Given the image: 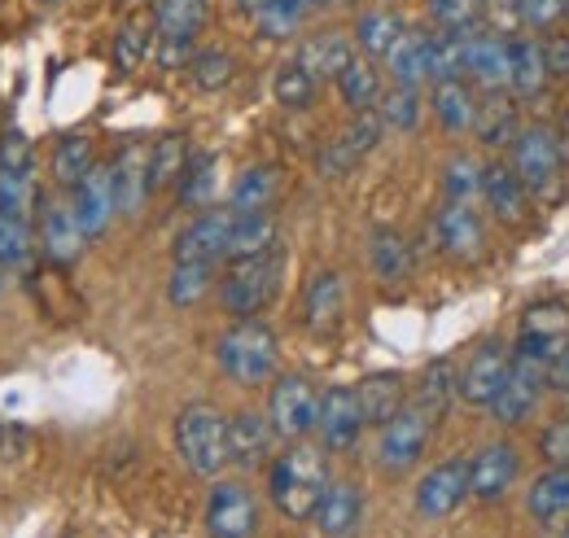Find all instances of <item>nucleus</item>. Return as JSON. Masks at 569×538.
<instances>
[{
	"label": "nucleus",
	"instance_id": "1",
	"mask_svg": "<svg viewBox=\"0 0 569 538\" xmlns=\"http://www.w3.org/2000/svg\"><path fill=\"white\" fill-rule=\"evenodd\" d=\"M329 490V465H325V447H307V442H289V451L272 456L268 465V495L272 508L284 521H311L320 499Z\"/></svg>",
	"mask_w": 569,
	"mask_h": 538
},
{
	"label": "nucleus",
	"instance_id": "2",
	"mask_svg": "<svg viewBox=\"0 0 569 538\" xmlns=\"http://www.w3.org/2000/svg\"><path fill=\"white\" fill-rule=\"evenodd\" d=\"M214 359H219V372L232 381V386H268L277 377V359H281V341L272 333L268 320L259 316H246V320H232L223 337L214 341Z\"/></svg>",
	"mask_w": 569,
	"mask_h": 538
},
{
	"label": "nucleus",
	"instance_id": "3",
	"mask_svg": "<svg viewBox=\"0 0 569 538\" xmlns=\"http://www.w3.org/2000/svg\"><path fill=\"white\" fill-rule=\"evenodd\" d=\"M176 451L184 469L198 477H219L228 469V416L211 404H189L176 416Z\"/></svg>",
	"mask_w": 569,
	"mask_h": 538
},
{
	"label": "nucleus",
	"instance_id": "4",
	"mask_svg": "<svg viewBox=\"0 0 569 538\" xmlns=\"http://www.w3.org/2000/svg\"><path fill=\"white\" fill-rule=\"evenodd\" d=\"M569 350V302L561 298H539L521 311L517 337H512V359H526L535 368H552Z\"/></svg>",
	"mask_w": 569,
	"mask_h": 538
},
{
	"label": "nucleus",
	"instance_id": "5",
	"mask_svg": "<svg viewBox=\"0 0 569 538\" xmlns=\"http://www.w3.org/2000/svg\"><path fill=\"white\" fill-rule=\"evenodd\" d=\"M281 289V250L254 255V259H232L219 280V302L232 320L259 316Z\"/></svg>",
	"mask_w": 569,
	"mask_h": 538
},
{
	"label": "nucleus",
	"instance_id": "6",
	"mask_svg": "<svg viewBox=\"0 0 569 538\" xmlns=\"http://www.w3.org/2000/svg\"><path fill=\"white\" fill-rule=\"evenodd\" d=\"M508 167L521 176L530 198H548L557 176H561V167H566V145H561L557 128H548V123L521 128L517 140L508 145Z\"/></svg>",
	"mask_w": 569,
	"mask_h": 538
},
{
	"label": "nucleus",
	"instance_id": "7",
	"mask_svg": "<svg viewBox=\"0 0 569 538\" xmlns=\"http://www.w3.org/2000/svg\"><path fill=\"white\" fill-rule=\"evenodd\" d=\"M433 425H438V416L426 411L417 399L403 404L381 425V434H377V465L386 472H408L426 456L429 438H433Z\"/></svg>",
	"mask_w": 569,
	"mask_h": 538
},
{
	"label": "nucleus",
	"instance_id": "8",
	"mask_svg": "<svg viewBox=\"0 0 569 538\" xmlns=\"http://www.w3.org/2000/svg\"><path fill=\"white\" fill-rule=\"evenodd\" d=\"M268 420L284 442H302L307 434H316L320 420V390L307 377H277L272 395H268Z\"/></svg>",
	"mask_w": 569,
	"mask_h": 538
},
{
	"label": "nucleus",
	"instance_id": "9",
	"mask_svg": "<svg viewBox=\"0 0 569 538\" xmlns=\"http://www.w3.org/2000/svg\"><path fill=\"white\" fill-rule=\"evenodd\" d=\"M202 521H207V535L211 538H254V530H259V504H254L250 486L237 481V477H214Z\"/></svg>",
	"mask_w": 569,
	"mask_h": 538
},
{
	"label": "nucleus",
	"instance_id": "10",
	"mask_svg": "<svg viewBox=\"0 0 569 538\" xmlns=\"http://www.w3.org/2000/svg\"><path fill=\"white\" fill-rule=\"evenodd\" d=\"M465 499H469V456H447V460H438V465L417 481V490H412V504H417V512H421L426 521L451 517Z\"/></svg>",
	"mask_w": 569,
	"mask_h": 538
},
{
	"label": "nucleus",
	"instance_id": "11",
	"mask_svg": "<svg viewBox=\"0 0 569 538\" xmlns=\"http://www.w3.org/2000/svg\"><path fill=\"white\" fill-rule=\"evenodd\" d=\"M517 477H521V451L512 442H503V438L499 442H482L469 456V499L499 504V499H508Z\"/></svg>",
	"mask_w": 569,
	"mask_h": 538
},
{
	"label": "nucleus",
	"instance_id": "12",
	"mask_svg": "<svg viewBox=\"0 0 569 538\" xmlns=\"http://www.w3.org/2000/svg\"><path fill=\"white\" fill-rule=\"evenodd\" d=\"M438 250L456 263H478L487 255V223L473 210V202H442L433 215Z\"/></svg>",
	"mask_w": 569,
	"mask_h": 538
},
{
	"label": "nucleus",
	"instance_id": "13",
	"mask_svg": "<svg viewBox=\"0 0 569 538\" xmlns=\"http://www.w3.org/2000/svg\"><path fill=\"white\" fill-rule=\"evenodd\" d=\"M512 372V346H503L496 337H487L482 346H473V355L460 363V404L491 407L499 386Z\"/></svg>",
	"mask_w": 569,
	"mask_h": 538
},
{
	"label": "nucleus",
	"instance_id": "14",
	"mask_svg": "<svg viewBox=\"0 0 569 538\" xmlns=\"http://www.w3.org/2000/svg\"><path fill=\"white\" fill-rule=\"evenodd\" d=\"M508 70H512V40L491 27H473L465 31V79L482 92L508 88Z\"/></svg>",
	"mask_w": 569,
	"mask_h": 538
},
{
	"label": "nucleus",
	"instance_id": "15",
	"mask_svg": "<svg viewBox=\"0 0 569 538\" xmlns=\"http://www.w3.org/2000/svg\"><path fill=\"white\" fill-rule=\"evenodd\" d=\"M543 395H548V372L535 368V363H526V359H512V372H508V381L499 386V395L491 399L487 411L496 416V425L517 429V425H526V420L539 411Z\"/></svg>",
	"mask_w": 569,
	"mask_h": 538
},
{
	"label": "nucleus",
	"instance_id": "16",
	"mask_svg": "<svg viewBox=\"0 0 569 538\" xmlns=\"http://www.w3.org/2000/svg\"><path fill=\"white\" fill-rule=\"evenodd\" d=\"M36 246H40V255H44L49 263H58V268H71L74 259L83 255L88 237H83V228H79V219H74L71 202H62V198H40Z\"/></svg>",
	"mask_w": 569,
	"mask_h": 538
},
{
	"label": "nucleus",
	"instance_id": "17",
	"mask_svg": "<svg viewBox=\"0 0 569 538\" xmlns=\"http://www.w3.org/2000/svg\"><path fill=\"white\" fill-rule=\"evenodd\" d=\"M363 407H359L356 386H333L320 395V420H316V434H320V447L325 451H351L363 434Z\"/></svg>",
	"mask_w": 569,
	"mask_h": 538
},
{
	"label": "nucleus",
	"instance_id": "18",
	"mask_svg": "<svg viewBox=\"0 0 569 538\" xmlns=\"http://www.w3.org/2000/svg\"><path fill=\"white\" fill-rule=\"evenodd\" d=\"M228 232H232V210L207 206L176 237V263H219V259H228Z\"/></svg>",
	"mask_w": 569,
	"mask_h": 538
},
{
	"label": "nucleus",
	"instance_id": "19",
	"mask_svg": "<svg viewBox=\"0 0 569 538\" xmlns=\"http://www.w3.org/2000/svg\"><path fill=\"white\" fill-rule=\"evenodd\" d=\"M272 447H277V429L268 420V411H232L228 416V465L241 472L272 465Z\"/></svg>",
	"mask_w": 569,
	"mask_h": 538
},
{
	"label": "nucleus",
	"instance_id": "20",
	"mask_svg": "<svg viewBox=\"0 0 569 538\" xmlns=\"http://www.w3.org/2000/svg\"><path fill=\"white\" fill-rule=\"evenodd\" d=\"M347 320V280L342 271H316L302 289V325L316 337H329Z\"/></svg>",
	"mask_w": 569,
	"mask_h": 538
},
{
	"label": "nucleus",
	"instance_id": "21",
	"mask_svg": "<svg viewBox=\"0 0 569 538\" xmlns=\"http://www.w3.org/2000/svg\"><path fill=\"white\" fill-rule=\"evenodd\" d=\"M71 210L83 228V237H101L110 228V219L119 215V202H114V180H110V167H92L79 185L71 189Z\"/></svg>",
	"mask_w": 569,
	"mask_h": 538
},
{
	"label": "nucleus",
	"instance_id": "22",
	"mask_svg": "<svg viewBox=\"0 0 569 538\" xmlns=\"http://www.w3.org/2000/svg\"><path fill=\"white\" fill-rule=\"evenodd\" d=\"M482 202L503 228H517L530 215V189L508 162H482Z\"/></svg>",
	"mask_w": 569,
	"mask_h": 538
},
{
	"label": "nucleus",
	"instance_id": "23",
	"mask_svg": "<svg viewBox=\"0 0 569 538\" xmlns=\"http://www.w3.org/2000/svg\"><path fill=\"white\" fill-rule=\"evenodd\" d=\"M521 132V106L508 88L499 92H482L478 97V110H473V136L487 145V149H508Z\"/></svg>",
	"mask_w": 569,
	"mask_h": 538
},
{
	"label": "nucleus",
	"instance_id": "24",
	"mask_svg": "<svg viewBox=\"0 0 569 538\" xmlns=\"http://www.w3.org/2000/svg\"><path fill=\"white\" fill-rule=\"evenodd\" d=\"M110 180H114V202L119 215H141L149 198V145H123L119 158L110 162Z\"/></svg>",
	"mask_w": 569,
	"mask_h": 538
},
{
	"label": "nucleus",
	"instance_id": "25",
	"mask_svg": "<svg viewBox=\"0 0 569 538\" xmlns=\"http://www.w3.org/2000/svg\"><path fill=\"white\" fill-rule=\"evenodd\" d=\"M552 74L543 62V40L539 36H517L512 40V70H508V92L517 101H539L548 92Z\"/></svg>",
	"mask_w": 569,
	"mask_h": 538
},
{
	"label": "nucleus",
	"instance_id": "26",
	"mask_svg": "<svg viewBox=\"0 0 569 538\" xmlns=\"http://www.w3.org/2000/svg\"><path fill=\"white\" fill-rule=\"evenodd\" d=\"M368 268L381 285H403L412 268H417V255H412V241L399 232V228H372L368 237Z\"/></svg>",
	"mask_w": 569,
	"mask_h": 538
},
{
	"label": "nucleus",
	"instance_id": "27",
	"mask_svg": "<svg viewBox=\"0 0 569 538\" xmlns=\"http://www.w3.org/2000/svg\"><path fill=\"white\" fill-rule=\"evenodd\" d=\"M351 58H356V40L347 31H316V36H307L298 44L293 62L302 70H311L316 79H338L342 70L351 67Z\"/></svg>",
	"mask_w": 569,
	"mask_h": 538
},
{
	"label": "nucleus",
	"instance_id": "28",
	"mask_svg": "<svg viewBox=\"0 0 569 538\" xmlns=\"http://www.w3.org/2000/svg\"><path fill=\"white\" fill-rule=\"evenodd\" d=\"M359 517H363V495H359L356 481H329V490H325V499H320L311 521L320 526L325 538H351Z\"/></svg>",
	"mask_w": 569,
	"mask_h": 538
},
{
	"label": "nucleus",
	"instance_id": "29",
	"mask_svg": "<svg viewBox=\"0 0 569 538\" xmlns=\"http://www.w3.org/2000/svg\"><path fill=\"white\" fill-rule=\"evenodd\" d=\"M359 407H363V425L381 429L399 407L408 404V377L403 372H372L356 386Z\"/></svg>",
	"mask_w": 569,
	"mask_h": 538
},
{
	"label": "nucleus",
	"instance_id": "30",
	"mask_svg": "<svg viewBox=\"0 0 569 538\" xmlns=\"http://www.w3.org/2000/svg\"><path fill=\"white\" fill-rule=\"evenodd\" d=\"M433 119L442 123V132L460 136V132H473V110H478V92L469 79H442L433 83Z\"/></svg>",
	"mask_w": 569,
	"mask_h": 538
},
{
	"label": "nucleus",
	"instance_id": "31",
	"mask_svg": "<svg viewBox=\"0 0 569 538\" xmlns=\"http://www.w3.org/2000/svg\"><path fill=\"white\" fill-rule=\"evenodd\" d=\"M526 512H530L539 526L566 521L569 517V465L543 469L530 481V490H526Z\"/></svg>",
	"mask_w": 569,
	"mask_h": 538
},
{
	"label": "nucleus",
	"instance_id": "32",
	"mask_svg": "<svg viewBox=\"0 0 569 538\" xmlns=\"http://www.w3.org/2000/svg\"><path fill=\"white\" fill-rule=\"evenodd\" d=\"M277 250V215L272 210H254V215H237L232 210V232H228V263L232 259H254Z\"/></svg>",
	"mask_w": 569,
	"mask_h": 538
},
{
	"label": "nucleus",
	"instance_id": "33",
	"mask_svg": "<svg viewBox=\"0 0 569 538\" xmlns=\"http://www.w3.org/2000/svg\"><path fill=\"white\" fill-rule=\"evenodd\" d=\"M211 18V0H153L158 40H198Z\"/></svg>",
	"mask_w": 569,
	"mask_h": 538
},
{
	"label": "nucleus",
	"instance_id": "34",
	"mask_svg": "<svg viewBox=\"0 0 569 538\" xmlns=\"http://www.w3.org/2000/svg\"><path fill=\"white\" fill-rule=\"evenodd\" d=\"M386 70H390L395 83H403V88H421V83L429 79V31H412V27H408V31L390 44Z\"/></svg>",
	"mask_w": 569,
	"mask_h": 538
},
{
	"label": "nucleus",
	"instance_id": "35",
	"mask_svg": "<svg viewBox=\"0 0 569 538\" xmlns=\"http://www.w3.org/2000/svg\"><path fill=\"white\" fill-rule=\"evenodd\" d=\"M281 193V171L277 167H246L228 193V210L237 215H254V210H272Z\"/></svg>",
	"mask_w": 569,
	"mask_h": 538
},
{
	"label": "nucleus",
	"instance_id": "36",
	"mask_svg": "<svg viewBox=\"0 0 569 538\" xmlns=\"http://www.w3.org/2000/svg\"><path fill=\"white\" fill-rule=\"evenodd\" d=\"M403 31H408V22H403L395 9H363L356 18L351 40H356V53H363V58H386L390 44H395Z\"/></svg>",
	"mask_w": 569,
	"mask_h": 538
},
{
	"label": "nucleus",
	"instance_id": "37",
	"mask_svg": "<svg viewBox=\"0 0 569 538\" xmlns=\"http://www.w3.org/2000/svg\"><path fill=\"white\" fill-rule=\"evenodd\" d=\"M338 92H342V101L351 106V114H368V110H377V106H381V92H386L377 62H372V58H363V53H356V58H351V67L338 74Z\"/></svg>",
	"mask_w": 569,
	"mask_h": 538
},
{
	"label": "nucleus",
	"instance_id": "38",
	"mask_svg": "<svg viewBox=\"0 0 569 538\" xmlns=\"http://www.w3.org/2000/svg\"><path fill=\"white\" fill-rule=\"evenodd\" d=\"M189 140L180 132H167L158 136L153 145H149V193H162V189H176L180 185V176H184V167H189Z\"/></svg>",
	"mask_w": 569,
	"mask_h": 538
},
{
	"label": "nucleus",
	"instance_id": "39",
	"mask_svg": "<svg viewBox=\"0 0 569 538\" xmlns=\"http://www.w3.org/2000/svg\"><path fill=\"white\" fill-rule=\"evenodd\" d=\"M456 399H460V363L456 359H433V363H426V372L417 381V404L426 407V411H433V416H442Z\"/></svg>",
	"mask_w": 569,
	"mask_h": 538
},
{
	"label": "nucleus",
	"instance_id": "40",
	"mask_svg": "<svg viewBox=\"0 0 569 538\" xmlns=\"http://www.w3.org/2000/svg\"><path fill=\"white\" fill-rule=\"evenodd\" d=\"M36 232L27 219L18 215H4L0 210V268L4 271H31V259H36Z\"/></svg>",
	"mask_w": 569,
	"mask_h": 538
},
{
	"label": "nucleus",
	"instance_id": "41",
	"mask_svg": "<svg viewBox=\"0 0 569 538\" xmlns=\"http://www.w3.org/2000/svg\"><path fill=\"white\" fill-rule=\"evenodd\" d=\"M214 285V263H171L167 276V302L171 307H198Z\"/></svg>",
	"mask_w": 569,
	"mask_h": 538
},
{
	"label": "nucleus",
	"instance_id": "42",
	"mask_svg": "<svg viewBox=\"0 0 569 538\" xmlns=\"http://www.w3.org/2000/svg\"><path fill=\"white\" fill-rule=\"evenodd\" d=\"M92 167H97V149H92L88 136L71 132L58 140V149H53V176H58L62 189H74Z\"/></svg>",
	"mask_w": 569,
	"mask_h": 538
},
{
	"label": "nucleus",
	"instance_id": "43",
	"mask_svg": "<svg viewBox=\"0 0 569 538\" xmlns=\"http://www.w3.org/2000/svg\"><path fill=\"white\" fill-rule=\"evenodd\" d=\"M316 88H320V79L311 70H302L298 62H281L277 74H272V97H277L281 110H311Z\"/></svg>",
	"mask_w": 569,
	"mask_h": 538
},
{
	"label": "nucleus",
	"instance_id": "44",
	"mask_svg": "<svg viewBox=\"0 0 569 538\" xmlns=\"http://www.w3.org/2000/svg\"><path fill=\"white\" fill-rule=\"evenodd\" d=\"M307 18V0H263L254 13V31L263 40H293Z\"/></svg>",
	"mask_w": 569,
	"mask_h": 538
},
{
	"label": "nucleus",
	"instance_id": "45",
	"mask_svg": "<svg viewBox=\"0 0 569 538\" xmlns=\"http://www.w3.org/2000/svg\"><path fill=\"white\" fill-rule=\"evenodd\" d=\"M442 193L447 202H478L482 198V162L473 153H456L442 162Z\"/></svg>",
	"mask_w": 569,
	"mask_h": 538
},
{
	"label": "nucleus",
	"instance_id": "46",
	"mask_svg": "<svg viewBox=\"0 0 569 538\" xmlns=\"http://www.w3.org/2000/svg\"><path fill=\"white\" fill-rule=\"evenodd\" d=\"M465 79V31H429V83Z\"/></svg>",
	"mask_w": 569,
	"mask_h": 538
},
{
	"label": "nucleus",
	"instance_id": "47",
	"mask_svg": "<svg viewBox=\"0 0 569 538\" xmlns=\"http://www.w3.org/2000/svg\"><path fill=\"white\" fill-rule=\"evenodd\" d=\"M377 114H381L386 128H395V132H412V128L421 123V114H426V106H421V88H403V83L386 88Z\"/></svg>",
	"mask_w": 569,
	"mask_h": 538
},
{
	"label": "nucleus",
	"instance_id": "48",
	"mask_svg": "<svg viewBox=\"0 0 569 538\" xmlns=\"http://www.w3.org/2000/svg\"><path fill=\"white\" fill-rule=\"evenodd\" d=\"M189 79L198 92H223L237 79V58L228 49H198L189 62Z\"/></svg>",
	"mask_w": 569,
	"mask_h": 538
},
{
	"label": "nucleus",
	"instance_id": "49",
	"mask_svg": "<svg viewBox=\"0 0 569 538\" xmlns=\"http://www.w3.org/2000/svg\"><path fill=\"white\" fill-rule=\"evenodd\" d=\"M214 153H189V167L180 176V206L189 210H207L214 198Z\"/></svg>",
	"mask_w": 569,
	"mask_h": 538
},
{
	"label": "nucleus",
	"instance_id": "50",
	"mask_svg": "<svg viewBox=\"0 0 569 538\" xmlns=\"http://www.w3.org/2000/svg\"><path fill=\"white\" fill-rule=\"evenodd\" d=\"M426 9L438 31H473L482 27L491 0H426Z\"/></svg>",
	"mask_w": 569,
	"mask_h": 538
},
{
	"label": "nucleus",
	"instance_id": "51",
	"mask_svg": "<svg viewBox=\"0 0 569 538\" xmlns=\"http://www.w3.org/2000/svg\"><path fill=\"white\" fill-rule=\"evenodd\" d=\"M110 58H114V70H119V74L141 70V62L149 58V22H141V18L123 22V27L114 31V49H110Z\"/></svg>",
	"mask_w": 569,
	"mask_h": 538
},
{
	"label": "nucleus",
	"instance_id": "52",
	"mask_svg": "<svg viewBox=\"0 0 569 538\" xmlns=\"http://www.w3.org/2000/svg\"><path fill=\"white\" fill-rule=\"evenodd\" d=\"M40 206L36 193V171H0V210L27 219Z\"/></svg>",
	"mask_w": 569,
	"mask_h": 538
},
{
	"label": "nucleus",
	"instance_id": "53",
	"mask_svg": "<svg viewBox=\"0 0 569 538\" xmlns=\"http://www.w3.org/2000/svg\"><path fill=\"white\" fill-rule=\"evenodd\" d=\"M381 132H386L381 114H377V110H368V114H356V119H351V128L338 136V145H342V149L359 162V158H368V153L381 145Z\"/></svg>",
	"mask_w": 569,
	"mask_h": 538
},
{
	"label": "nucleus",
	"instance_id": "54",
	"mask_svg": "<svg viewBox=\"0 0 569 538\" xmlns=\"http://www.w3.org/2000/svg\"><path fill=\"white\" fill-rule=\"evenodd\" d=\"M535 447H539L543 469H561V465H569V416H552V420L539 429Z\"/></svg>",
	"mask_w": 569,
	"mask_h": 538
},
{
	"label": "nucleus",
	"instance_id": "55",
	"mask_svg": "<svg viewBox=\"0 0 569 538\" xmlns=\"http://www.w3.org/2000/svg\"><path fill=\"white\" fill-rule=\"evenodd\" d=\"M517 18L530 31H557L569 22V0H517Z\"/></svg>",
	"mask_w": 569,
	"mask_h": 538
},
{
	"label": "nucleus",
	"instance_id": "56",
	"mask_svg": "<svg viewBox=\"0 0 569 538\" xmlns=\"http://www.w3.org/2000/svg\"><path fill=\"white\" fill-rule=\"evenodd\" d=\"M0 171H36V153H31V140L9 128L0 136Z\"/></svg>",
	"mask_w": 569,
	"mask_h": 538
},
{
	"label": "nucleus",
	"instance_id": "57",
	"mask_svg": "<svg viewBox=\"0 0 569 538\" xmlns=\"http://www.w3.org/2000/svg\"><path fill=\"white\" fill-rule=\"evenodd\" d=\"M158 40V36H153ZM193 40H158V49H153V58H158V67L162 70H189L193 62Z\"/></svg>",
	"mask_w": 569,
	"mask_h": 538
},
{
	"label": "nucleus",
	"instance_id": "58",
	"mask_svg": "<svg viewBox=\"0 0 569 538\" xmlns=\"http://www.w3.org/2000/svg\"><path fill=\"white\" fill-rule=\"evenodd\" d=\"M543 62H548V74L552 79H569V36L566 31H552L543 40Z\"/></svg>",
	"mask_w": 569,
	"mask_h": 538
},
{
	"label": "nucleus",
	"instance_id": "59",
	"mask_svg": "<svg viewBox=\"0 0 569 538\" xmlns=\"http://www.w3.org/2000/svg\"><path fill=\"white\" fill-rule=\"evenodd\" d=\"M548 390H569V350L548 368Z\"/></svg>",
	"mask_w": 569,
	"mask_h": 538
},
{
	"label": "nucleus",
	"instance_id": "60",
	"mask_svg": "<svg viewBox=\"0 0 569 538\" xmlns=\"http://www.w3.org/2000/svg\"><path fill=\"white\" fill-rule=\"evenodd\" d=\"M543 538H569V521H552V526H548V535Z\"/></svg>",
	"mask_w": 569,
	"mask_h": 538
},
{
	"label": "nucleus",
	"instance_id": "61",
	"mask_svg": "<svg viewBox=\"0 0 569 538\" xmlns=\"http://www.w3.org/2000/svg\"><path fill=\"white\" fill-rule=\"evenodd\" d=\"M232 4H237V9H241V13H250V18H254V13H259V4H263V0H232Z\"/></svg>",
	"mask_w": 569,
	"mask_h": 538
},
{
	"label": "nucleus",
	"instance_id": "62",
	"mask_svg": "<svg viewBox=\"0 0 569 538\" xmlns=\"http://www.w3.org/2000/svg\"><path fill=\"white\" fill-rule=\"evenodd\" d=\"M325 4H333V0H307V9H325Z\"/></svg>",
	"mask_w": 569,
	"mask_h": 538
},
{
	"label": "nucleus",
	"instance_id": "63",
	"mask_svg": "<svg viewBox=\"0 0 569 538\" xmlns=\"http://www.w3.org/2000/svg\"><path fill=\"white\" fill-rule=\"evenodd\" d=\"M40 4H62V0H40Z\"/></svg>",
	"mask_w": 569,
	"mask_h": 538
},
{
	"label": "nucleus",
	"instance_id": "64",
	"mask_svg": "<svg viewBox=\"0 0 569 538\" xmlns=\"http://www.w3.org/2000/svg\"><path fill=\"white\" fill-rule=\"evenodd\" d=\"M0 289H4V268H0Z\"/></svg>",
	"mask_w": 569,
	"mask_h": 538
}]
</instances>
